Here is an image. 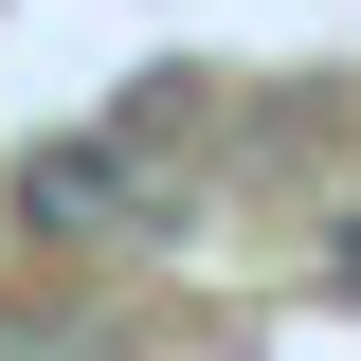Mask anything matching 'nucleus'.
I'll return each mask as SVG.
<instances>
[{"label": "nucleus", "instance_id": "nucleus-1", "mask_svg": "<svg viewBox=\"0 0 361 361\" xmlns=\"http://www.w3.org/2000/svg\"><path fill=\"white\" fill-rule=\"evenodd\" d=\"M325 271H343V289H361V217H343V253H325Z\"/></svg>", "mask_w": 361, "mask_h": 361}]
</instances>
